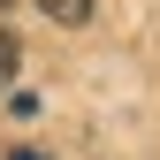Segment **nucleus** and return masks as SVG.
I'll use <instances>...</instances> for the list:
<instances>
[{
	"instance_id": "nucleus-1",
	"label": "nucleus",
	"mask_w": 160,
	"mask_h": 160,
	"mask_svg": "<svg viewBox=\"0 0 160 160\" xmlns=\"http://www.w3.org/2000/svg\"><path fill=\"white\" fill-rule=\"evenodd\" d=\"M53 23H92V0H38Z\"/></svg>"
},
{
	"instance_id": "nucleus-2",
	"label": "nucleus",
	"mask_w": 160,
	"mask_h": 160,
	"mask_svg": "<svg viewBox=\"0 0 160 160\" xmlns=\"http://www.w3.org/2000/svg\"><path fill=\"white\" fill-rule=\"evenodd\" d=\"M15 69H23V53H15V31H0V92H15Z\"/></svg>"
},
{
	"instance_id": "nucleus-3",
	"label": "nucleus",
	"mask_w": 160,
	"mask_h": 160,
	"mask_svg": "<svg viewBox=\"0 0 160 160\" xmlns=\"http://www.w3.org/2000/svg\"><path fill=\"white\" fill-rule=\"evenodd\" d=\"M0 8H8V0H0Z\"/></svg>"
}]
</instances>
